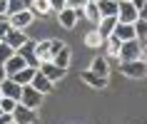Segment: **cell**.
<instances>
[{"label": "cell", "mask_w": 147, "mask_h": 124, "mask_svg": "<svg viewBox=\"0 0 147 124\" xmlns=\"http://www.w3.org/2000/svg\"><path fill=\"white\" fill-rule=\"evenodd\" d=\"M62 47H65V42L62 40H35V57H38V62H53L55 55L60 52Z\"/></svg>", "instance_id": "cell-1"}, {"label": "cell", "mask_w": 147, "mask_h": 124, "mask_svg": "<svg viewBox=\"0 0 147 124\" xmlns=\"http://www.w3.org/2000/svg\"><path fill=\"white\" fill-rule=\"evenodd\" d=\"M120 72L127 75V77H132V79H142V77H147V62H142L140 57L137 60L120 62Z\"/></svg>", "instance_id": "cell-2"}, {"label": "cell", "mask_w": 147, "mask_h": 124, "mask_svg": "<svg viewBox=\"0 0 147 124\" xmlns=\"http://www.w3.org/2000/svg\"><path fill=\"white\" fill-rule=\"evenodd\" d=\"M140 52H142V40L135 37V40H127V42H122V47H120V60L117 62H127V60H137Z\"/></svg>", "instance_id": "cell-3"}, {"label": "cell", "mask_w": 147, "mask_h": 124, "mask_svg": "<svg viewBox=\"0 0 147 124\" xmlns=\"http://www.w3.org/2000/svg\"><path fill=\"white\" fill-rule=\"evenodd\" d=\"M80 17H82V10H75V8H70V5H65V8L57 13V23H60L65 30H72V27L78 25Z\"/></svg>", "instance_id": "cell-4"}, {"label": "cell", "mask_w": 147, "mask_h": 124, "mask_svg": "<svg viewBox=\"0 0 147 124\" xmlns=\"http://www.w3.org/2000/svg\"><path fill=\"white\" fill-rule=\"evenodd\" d=\"M42 97H45V94H40L32 85H25L23 94H20V104H25V107H30V109H38L40 104H42Z\"/></svg>", "instance_id": "cell-5"}, {"label": "cell", "mask_w": 147, "mask_h": 124, "mask_svg": "<svg viewBox=\"0 0 147 124\" xmlns=\"http://www.w3.org/2000/svg\"><path fill=\"white\" fill-rule=\"evenodd\" d=\"M13 122L15 124H38V114H35V109L18 102V107L13 109Z\"/></svg>", "instance_id": "cell-6"}, {"label": "cell", "mask_w": 147, "mask_h": 124, "mask_svg": "<svg viewBox=\"0 0 147 124\" xmlns=\"http://www.w3.org/2000/svg\"><path fill=\"white\" fill-rule=\"evenodd\" d=\"M8 20H10V25H13V27H18V30H25V27H30V23L35 20V15H32V10H30V8H23V10H18V13H13Z\"/></svg>", "instance_id": "cell-7"}, {"label": "cell", "mask_w": 147, "mask_h": 124, "mask_svg": "<svg viewBox=\"0 0 147 124\" xmlns=\"http://www.w3.org/2000/svg\"><path fill=\"white\" fill-rule=\"evenodd\" d=\"M38 70L42 72V75H45L50 82H55V85H57V82L65 77V72H67V70H62L60 65H55V62H40V65H38Z\"/></svg>", "instance_id": "cell-8"}, {"label": "cell", "mask_w": 147, "mask_h": 124, "mask_svg": "<svg viewBox=\"0 0 147 124\" xmlns=\"http://www.w3.org/2000/svg\"><path fill=\"white\" fill-rule=\"evenodd\" d=\"M80 79H82L87 87H92V89H105V87H107V82H110L105 75H97V72H92V70L80 72Z\"/></svg>", "instance_id": "cell-9"}, {"label": "cell", "mask_w": 147, "mask_h": 124, "mask_svg": "<svg viewBox=\"0 0 147 124\" xmlns=\"http://www.w3.org/2000/svg\"><path fill=\"white\" fill-rule=\"evenodd\" d=\"M140 17V10L132 5L130 0H120V10H117V20L120 23H135Z\"/></svg>", "instance_id": "cell-10"}, {"label": "cell", "mask_w": 147, "mask_h": 124, "mask_svg": "<svg viewBox=\"0 0 147 124\" xmlns=\"http://www.w3.org/2000/svg\"><path fill=\"white\" fill-rule=\"evenodd\" d=\"M120 42H127V40H135L137 37V32H135V23H120L117 20V25H115V32H112Z\"/></svg>", "instance_id": "cell-11"}, {"label": "cell", "mask_w": 147, "mask_h": 124, "mask_svg": "<svg viewBox=\"0 0 147 124\" xmlns=\"http://www.w3.org/2000/svg\"><path fill=\"white\" fill-rule=\"evenodd\" d=\"M3 65H5V72H8V77H13V75H18V72L23 70V67H28V62H25V57H23L20 52L10 55V57L3 62Z\"/></svg>", "instance_id": "cell-12"}, {"label": "cell", "mask_w": 147, "mask_h": 124, "mask_svg": "<svg viewBox=\"0 0 147 124\" xmlns=\"http://www.w3.org/2000/svg\"><path fill=\"white\" fill-rule=\"evenodd\" d=\"M0 87H3V94H5V97H13V99L20 102V94H23V85H18L15 79L5 77L3 82H0Z\"/></svg>", "instance_id": "cell-13"}, {"label": "cell", "mask_w": 147, "mask_h": 124, "mask_svg": "<svg viewBox=\"0 0 147 124\" xmlns=\"http://www.w3.org/2000/svg\"><path fill=\"white\" fill-rule=\"evenodd\" d=\"M32 87H35V89H38L40 94H50L53 92V87H55V82H50V79L45 77V75H42V72H35V77H32V82H30Z\"/></svg>", "instance_id": "cell-14"}, {"label": "cell", "mask_w": 147, "mask_h": 124, "mask_svg": "<svg viewBox=\"0 0 147 124\" xmlns=\"http://www.w3.org/2000/svg\"><path fill=\"white\" fill-rule=\"evenodd\" d=\"M115 25H117V15H105V17H100V23L95 25V27H97V32H100L102 37H110L115 32Z\"/></svg>", "instance_id": "cell-15"}, {"label": "cell", "mask_w": 147, "mask_h": 124, "mask_svg": "<svg viewBox=\"0 0 147 124\" xmlns=\"http://www.w3.org/2000/svg\"><path fill=\"white\" fill-rule=\"evenodd\" d=\"M28 35H25V30H18V27H13V30L8 32V37H5V42H8L10 47H13V50H20V47L25 45V42H28Z\"/></svg>", "instance_id": "cell-16"}, {"label": "cell", "mask_w": 147, "mask_h": 124, "mask_svg": "<svg viewBox=\"0 0 147 124\" xmlns=\"http://www.w3.org/2000/svg\"><path fill=\"white\" fill-rule=\"evenodd\" d=\"M30 10H32V15H35V17H47V15H53V13H55V10L50 8V0H32Z\"/></svg>", "instance_id": "cell-17"}, {"label": "cell", "mask_w": 147, "mask_h": 124, "mask_svg": "<svg viewBox=\"0 0 147 124\" xmlns=\"http://www.w3.org/2000/svg\"><path fill=\"white\" fill-rule=\"evenodd\" d=\"M15 52H20V55L25 57V62H28V65H32V67H38V65H40L38 57H35V40H28V42H25L20 50H15Z\"/></svg>", "instance_id": "cell-18"}, {"label": "cell", "mask_w": 147, "mask_h": 124, "mask_svg": "<svg viewBox=\"0 0 147 124\" xmlns=\"http://www.w3.org/2000/svg\"><path fill=\"white\" fill-rule=\"evenodd\" d=\"M35 72H38V67H32V65H28V67H23V70H20V72H18V75H13V77H10V79H15V82H18V85H30V82H32V77H35Z\"/></svg>", "instance_id": "cell-19"}, {"label": "cell", "mask_w": 147, "mask_h": 124, "mask_svg": "<svg viewBox=\"0 0 147 124\" xmlns=\"http://www.w3.org/2000/svg\"><path fill=\"white\" fill-rule=\"evenodd\" d=\"M105 52H107V57H115V60H120V47H122V42L115 37V35H110V37H105Z\"/></svg>", "instance_id": "cell-20"}, {"label": "cell", "mask_w": 147, "mask_h": 124, "mask_svg": "<svg viewBox=\"0 0 147 124\" xmlns=\"http://www.w3.org/2000/svg\"><path fill=\"white\" fill-rule=\"evenodd\" d=\"M82 17H85V20H90L92 25L100 23V17H102V15H100V8H97V3H92V0H90L85 8H82Z\"/></svg>", "instance_id": "cell-21"}, {"label": "cell", "mask_w": 147, "mask_h": 124, "mask_svg": "<svg viewBox=\"0 0 147 124\" xmlns=\"http://www.w3.org/2000/svg\"><path fill=\"white\" fill-rule=\"evenodd\" d=\"M97 8H100V15H117L120 10V0H97Z\"/></svg>", "instance_id": "cell-22"}, {"label": "cell", "mask_w": 147, "mask_h": 124, "mask_svg": "<svg viewBox=\"0 0 147 124\" xmlns=\"http://www.w3.org/2000/svg\"><path fill=\"white\" fill-rule=\"evenodd\" d=\"M90 70L92 72H97V75H105V77H107L110 75V62H107V57H95L92 60V65H90Z\"/></svg>", "instance_id": "cell-23"}, {"label": "cell", "mask_w": 147, "mask_h": 124, "mask_svg": "<svg viewBox=\"0 0 147 124\" xmlns=\"http://www.w3.org/2000/svg\"><path fill=\"white\" fill-rule=\"evenodd\" d=\"M85 45H87V47H92V50H97V47L105 45V37L97 32V27H95V30H90V32L85 35Z\"/></svg>", "instance_id": "cell-24"}, {"label": "cell", "mask_w": 147, "mask_h": 124, "mask_svg": "<svg viewBox=\"0 0 147 124\" xmlns=\"http://www.w3.org/2000/svg\"><path fill=\"white\" fill-rule=\"evenodd\" d=\"M70 60H72V52H70V47L65 45L60 52L55 55V60H53V62H55V65H60L62 70H67V67H70Z\"/></svg>", "instance_id": "cell-25"}, {"label": "cell", "mask_w": 147, "mask_h": 124, "mask_svg": "<svg viewBox=\"0 0 147 124\" xmlns=\"http://www.w3.org/2000/svg\"><path fill=\"white\" fill-rule=\"evenodd\" d=\"M15 107H18V99H13V97H5V94L0 97V109H3V112L13 114V109H15Z\"/></svg>", "instance_id": "cell-26"}, {"label": "cell", "mask_w": 147, "mask_h": 124, "mask_svg": "<svg viewBox=\"0 0 147 124\" xmlns=\"http://www.w3.org/2000/svg\"><path fill=\"white\" fill-rule=\"evenodd\" d=\"M135 32H137L140 40H147V20L137 17V20H135Z\"/></svg>", "instance_id": "cell-27"}, {"label": "cell", "mask_w": 147, "mask_h": 124, "mask_svg": "<svg viewBox=\"0 0 147 124\" xmlns=\"http://www.w3.org/2000/svg\"><path fill=\"white\" fill-rule=\"evenodd\" d=\"M10 55H15V50H13V47L5 42V40H0V62H5Z\"/></svg>", "instance_id": "cell-28"}, {"label": "cell", "mask_w": 147, "mask_h": 124, "mask_svg": "<svg viewBox=\"0 0 147 124\" xmlns=\"http://www.w3.org/2000/svg\"><path fill=\"white\" fill-rule=\"evenodd\" d=\"M13 30V25H10V20L8 17H3V20H0V40H5L8 37V32Z\"/></svg>", "instance_id": "cell-29"}, {"label": "cell", "mask_w": 147, "mask_h": 124, "mask_svg": "<svg viewBox=\"0 0 147 124\" xmlns=\"http://www.w3.org/2000/svg\"><path fill=\"white\" fill-rule=\"evenodd\" d=\"M25 5L20 3V0H10V5H8V17L13 15V13H18V10H23Z\"/></svg>", "instance_id": "cell-30"}, {"label": "cell", "mask_w": 147, "mask_h": 124, "mask_svg": "<svg viewBox=\"0 0 147 124\" xmlns=\"http://www.w3.org/2000/svg\"><path fill=\"white\" fill-rule=\"evenodd\" d=\"M87 3H90V0H67V5H70V8H75V10H82Z\"/></svg>", "instance_id": "cell-31"}, {"label": "cell", "mask_w": 147, "mask_h": 124, "mask_svg": "<svg viewBox=\"0 0 147 124\" xmlns=\"http://www.w3.org/2000/svg\"><path fill=\"white\" fill-rule=\"evenodd\" d=\"M65 5H67V0H50V8H53L55 13H60Z\"/></svg>", "instance_id": "cell-32"}, {"label": "cell", "mask_w": 147, "mask_h": 124, "mask_svg": "<svg viewBox=\"0 0 147 124\" xmlns=\"http://www.w3.org/2000/svg\"><path fill=\"white\" fill-rule=\"evenodd\" d=\"M8 5H10V0H0V15L3 17H8Z\"/></svg>", "instance_id": "cell-33"}, {"label": "cell", "mask_w": 147, "mask_h": 124, "mask_svg": "<svg viewBox=\"0 0 147 124\" xmlns=\"http://www.w3.org/2000/svg\"><path fill=\"white\" fill-rule=\"evenodd\" d=\"M140 17H142V20H147V3L140 8Z\"/></svg>", "instance_id": "cell-34"}, {"label": "cell", "mask_w": 147, "mask_h": 124, "mask_svg": "<svg viewBox=\"0 0 147 124\" xmlns=\"http://www.w3.org/2000/svg\"><path fill=\"white\" fill-rule=\"evenodd\" d=\"M8 77V72H5V65H3V62H0V82H3V79Z\"/></svg>", "instance_id": "cell-35"}, {"label": "cell", "mask_w": 147, "mask_h": 124, "mask_svg": "<svg viewBox=\"0 0 147 124\" xmlns=\"http://www.w3.org/2000/svg\"><path fill=\"white\" fill-rule=\"evenodd\" d=\"M140 60L147 62V45H142V52H140Z\"/></svg>", "instance_id": "cell-36"}, {"label": "cell", "mask_w": 147, "mask_h": 124, "mask_svg": "<svg viewBox=\"0 0 147 124\" xmlns=\"http://www.w3.org/2000/svg\"><path fill=\"white\" fill-rule=\"evenodd\" d=\"M130 3H132V5H135V8L140 10V8H142V5H145V3H147V0H130Z\"/></svg>", "instance_id": "cell-37"}, {"label": "cell", "mask_w": 147, "mask_h": 124, "mask_svg": "<svg viewBox=\"0 0 147 124\" xmlns=\"http://www.w3.org/2000/svg\"><path fill=\"white\" fill-rule=\"evenodd\" d=\"M20 3H23L25 8H30V3H32V0H20Z\"/></svg>", "instance_id": "cell-38"}, {"label": "cell", "mask_w": 147, "mask_h": 124, "mask_svg": "<svg viewBox=\"0 0 147 124\" xmlns=\"http://www.w3.org/2000/svg\"><path fill=\"white\" fill-rule=\"evenodd\" d=\"M3 124H15V122H13V119H10V122H3Z\"/></svg>", "instance_id": "cell-39"}, {"label": "cell", "mask_w": 147, "mask_h": 124, "mask_svg": "<svg viewBox=\"0 0 147 124\" xmlns=\"http://www.w3.org/2000/svg\"><path fill=\"white\" fill-rule=\"evenodd\" d=\"M0 97H3V87H0Z\"/></svg>", "instance_id": "cell-40"}, {"label": "cell", "mask_w": 147, "mask_h": 124, "mask_svg": "<svg viewBox=\"0 0 147 124\" xmlns=\"http://www.w3.org/2000/svg\"><path fill=\"white\" fill-rule=\"evenodd\" d=\"M0 20H3V15H0Z\"/></svg>", "instance_id": "cell-41"}, {"label": "cell", "mask_w": 147, "mask_h": 124, "mask_svg": "<svg viewBox=\"0 0 147 124\" xmlns=\"http://www.w3.org/2000/svg\"><path fill=\"white\" fill-rule=\"evenodd\" d=\"M92 3H97V0H92Z\"/></svg>", "instance_id": "cell-42"}]
</instances>
